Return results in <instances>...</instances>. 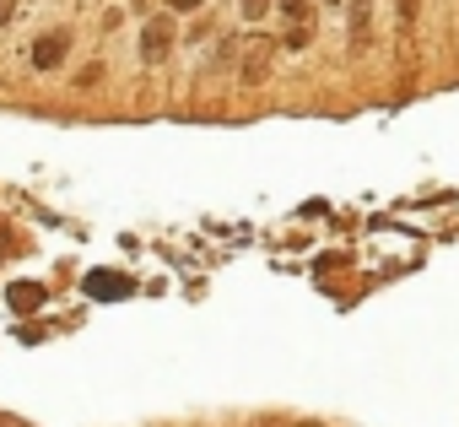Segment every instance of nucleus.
Instances as JSON below:
<instances>
[{
    "label": "nucleus",
    "instance_id": "6",
    "mask_svg": "<svg viewBox=\"0 0 459 427\" xmlns=\"http://www.w3.org/2000/svg\"><path fill=\"white\" fill-rule=\"evenodd\" d=\"M271 6H276V0H244V17H249V22H260Z\"/></svg>",
    "mask_w": 459,
    "mask_h": 427
},
{
    "label": "nucleus",
    "instance_id": "7",
    "mask_svg": "<svg viewBox=\"0 0 459 427\" xmlns=\"http://www.w3.org/2000/svg\"><path fill=\"white\" fill-rule=\"evenodd\" d=\"M205 0H168V12H200Z\"/></svg>",
    "mask_w": 459,
    "mask_h": 427
},
{
    "label": "nucleus",
    "instance_id": "9",
    "mask_svg": "<svg viewBox=\"0 0 459 427\" xmlns=\"http://www.w3.org/2000/svg\"><path fill=\"white\" fill-rule=\"evenodd\" d=\"M0 427H6V422H0Z\"/></svg>",
    "mask_w": 459,
    "mask_h": 427
},
{
    "label": "nucleus",
    "instance_id": "4",
    "mask_svg": "<svg viewBox=\"0 0 459 427\" xmlns=\"http://www.w3.org/2000/svg\"><path fill=\"white\" fill-rule=\"evenodd\" d=\"M87 292H92V298H130V282L114 276V271H92V276H87Z\"/></svg>",
    "mask_w": 459,
    "mask_h": 427
},
{
    "label": "nucleus",
    "instance_id": "8",
    "mask_svg": "<svg viewBox=\"0 0 459 427\" xmlns=\"http://www.w3.org/2000/svg\"><path fill=\"white\" fill-rule=\"evenodd\" d=\"M330 6H341V0H330Z\"/></svg>",
    "mask_w": 459,
    "mask_h": 427
},
{
    "label": "nucleus",
    "instance_id": "1",
    "mask_svg": "<svg viewBox=\"0 0 459 427\" xmlns=\"http://www.w3.org/2000/svg\"><path fill=\"white\" fill-rule=\"evenodd\" d=\"M173 39H178V33H173V17H152L146 33H141V60H146V65H162V60L173 55Z\"/></svg>",
    "mask_w": 459,
    "mask_h": 427
},
{
    "label": "nucleus",
    "instance_id": "3",
    "mask_svg": "<svg viewBox=\"0 0 459 427\" xmlns=\"http://www.w3.org/2000/svg\"><path fill=\"white\" fill-rule=\"evenodd\" d=\"M65 44H71L65 33H49V39H39V44H33V65H39V71H55V65L65 60Z\"/></svg>",
    "mask_w": 459,
    "mask_h": 427
},
{
    "label": "nucleus",
    "instance_id": "5",
    "mask_svg": "<svg viewBox=\"0 0 459 427\" xmlns=\"http://www.w3.org/2000/svg\"><path fill=\"white\" fill-rule=\"evenodd\" d=\"M12 309H17V314L39 309V287H28V282H22V287H12Z\"/></svg>",
    "mask_w": 459,
    "mask_h": 427
},
{
    "label": "nucleus",
    "instance_id": "2",
    "mask_svg": "<svg viewBox=\"0 0 459 427\" xmlns=\"http://www.w3.org/2000/svg\"><path fill=\"white\" fill-rule=\"evenodd\" d=\"M287 12V49H308L314 39V17H308V0H276Z\"/></svg>",
    "mask_w": 459,
    "mask_h": 427
}]
</instances>
